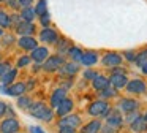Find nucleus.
Instances as JSON below:
<instances>
[{
    "instance_id": "nucleus-1",
    "label": "nucleus",
    "mask_w": 147,
    "mask_h": 133,
    "mask_svg": "<svg viewBox=\"0 0 147 133\" xmlns=\"http://www.w3.org/2000/svg\"><path fill=\"white\" fill-rule=\"evenodd\" d=\"M29 113L32 114L35 119H40V120H45V122H51L52 120V109L48 106L46 103L43 101H36V103H32V106L29 108Z\"/></svg>"
},
{
    "instance_id": "nucleus-2",
    "label": "nucleus",
    "mask_w": 147,
    "mask_h": 133,
    "mask_svg": "<svg viewBox=\"0 0 147 133\" xmlns=\"http://www.w3.org/2000/svg\"><path fill=\"white\" fill-rule=\"evenodd\" d=\"M109 111H111V108H109V105L106 103L105 100L93 101V103L89 106V114H90V116H95V117H100V116H108Z\"/></svg>"
},
{
    "instance_id": "nucleus-3",
    "label": "nucleus",
    "mask_w": 147,
    "mask_h": 133,
    "mask_svg": "<svg viewBox=\"0 0 147 133\" xmlns=\"http://www.w3.org/2000/svg\"><path fill=\"white\" fill-rule=\"evenodd\" d=\"M63 63H65V59L62 56H52V57H48V59L45 60L43 70H45V71H55V70H59Z\"/></svg>"
},
{
    "instance_id": "nucleus-4",
    "label": "nucleus",
    "mask_w": 147,
    "mask_h": 133,
    "mask_svg": "<svg viewBox=\"0 0 147 133\" xmlns=\"http://www.w3.org/2000/svg\"><path fill=\"white\" fill-rule=\"evenodd\" d=\"M18 130H19V122L14 117H8L0 124V132L2 133H18Z\"/></svg>"
},
{
    "instance_id": "nucleus-5",
    "label": "nucleus",
    "mask_w": 147,
    "mask_h": 133,
    "mask_svg": "<svg viewBox=\"0 0 147 133\" xmlns=\"http://www.w3.org/2000/svg\"><path fill=\"white\" fill-rule=\"evenodd\" d=\"M81 125V117L76 114H67L59 120V127H71V128H78Z\"/></svg>"
},
{
    "instance_id": "nucleus-6",
    "label": "nucleus",
    "mask_w": 147,
    "mask_h": 133,
    "mask_svg": "<svg viewBox=\"0 0 147 133\" xmlns=\"http://www.w3.org/2000/svg\"><path fill=\"white\" fill-rule=\"evenodd\" d=\"M48 57H49L48 48H45V46H36L35 49L32 51V56H30V59H32L35 63H43L46 59H48Z\"/></svg>"
},
{
    "instance_id": "nucleus-7",
    "label": "nucleus",
    "mask_w": 147,
    "mask_h": 133,
    "mask_svg": "<svg viewBox=\"0 0 147 133\" xmlns=\"http://www.w3.org/2000/svg\"><path fill=\"white\" fill-rule=\"evenodd\" d=\"M40 40H41L43 43H48V44L57 43V32H55L54 29L45 27L41 32H40Z\"/></svg>"
},
{
    "instance_id": "nucleus-8",
    "label": "nucleus",
    "mask_w": 147,
    "mask_h": 133,
    "mask_svg": "<svg viewBox=\"0 0 147 133\" xmlns=\"http://www.w3.org/2000/svg\"><path fill=\"white\" fill-rule=\"evenodd\" d=\"M125 87L130 94H144L146 92V82L141 81V79H133V81H128Z\"/></svg>"
},
{
    "instance_id": "nucleus-9",
    "label": "nucleus",
    "mask_w": 147,
    "mask_h": 133,
    "mask_svg": "<svg viewBox=\"0 0 147 133\" xmlns=\"http://www.w3.org/2000/svg\"><path fill=\"white\" fill-rule=\"evenodd\" d=\"M26 90H27V87H26L24 82H14V84L8 86L7 90H5V94L10 95V97H21V95H24Z\"/></svg>"
},
{
    "instance_id": "nucleus-10",
    "label": "nucleus",
    "mask_w": 147,
    "mask_h": 133,
    "mask_svg": "<svg viewBox=\"0 0 147 133\" xmlns=\"http://www.w3.org/2000/svg\"><path fill=\"white\" fill-rule=\"evenodd\" d=\"M138 106H139V103H138L136 100H131V98H123V100H120V103H119V111L120 113H131V111H136Z\"/></svg>"
},
{
    "instance_id": "nucleus-11",
    "label": "nucleus",
    "mask_w": 147,
    "mask_h": 133,
    "mask_svg": "<svg viewBox=\"0 0 147 133\" xmlns=\"http://www.w3.org/2000/svg\"><path fill=\"white\" fill-rule=\"evenodd\" d=\"M106 122H108V125L112 127V128H117V127H120L122 122H123V117H122L120 111H119V109H117V111H109Z\"/></svg>"
},
{
    "instance_id": "nucleus-12",
    "label": "nucleus",
    "mask_w": 147,
    "mask_h": 133,
    "mask_svg": "<svg viewBox=\"0 0 147 133\" xmlns=\"http://www.w3.org/2000/svg\"><path fill=\"white\" fill-rule=\"evenodd\" d=\"M16 32L22 37H32V33L35 32V25L33 22H26V21H21L19 24L16 25Z\"/></svg>"
},
{
    "instance_id": "nucleus-13",
    "label": "nucleus",
    "mask_w": 147,
    "mask_h": 133,
    "mask_svg": "<svg viewBox=\"0 0 147 133\" xmlns=\"http://www.w3.org/2000/svg\"><path fill=\"white\" fill-rule=\"evenodd\" d=\"M103 63L106 66H119L122 63V56L117 52H108L103 57Z\"/></svg>"
},
{
    "instance_id": "nucleus-14",
    "label": "nucleus",
    "mask_w": 147,
    "mask_h": 133,
    "mask_svg": "<svg viewBox=\"0 0 147 133\" xmlns=\"http://www.w3.org/2000/svg\"><path fill=\"white\" fill-rule=\"evenodd\" d=\"M67 98V90L65 89H55L54 92H52V95H51V106L52 108H57L59 105L62 103V101Z\"/></svg>"
},
{
    "instance_id": "nucleus-15",
    "label": "nucleus",
    "mask_w": 147,
    "mask_h": 133,
    "mask_svg": "<svg viewBox=\"0 0 147 133\" xmlns=\"http://www.w3.org/2000/svg\"><path fill=\"white\" fill-rule=\"evenodd\" d=\"M128 82L127 76L125 75H111V78H109V86L114 89H122L125 87Z\"/></svg>"
},
{
    "instance_id": "nucleus-16",
    "label": "nucleus",
    "mask_w": 147,
    "mask_h": 133,
    "mask_svg": "<svg viewBox=\"0 0 147 133\" xmlns=\"http://www.w3.org/2000/svg\"><path fill=\"white\" fill-rule=\"evenodd\" d=\"M98 62V54L95 51H87V52H82V57H81V63L86 66H92Z\"/></svg>"
},
{
    "instance_id": "nucleus-17",
    "label": "nucleus",
    "mask_w": 147,
    "mask_h": 133,
    "mask_svg": "<svg viewBox=\"0 0 147 133\" xmlns=\"http://www.w3.org/2000/svg\"><path fill=\"white\" fill-rule=\"evenodd\" d=\"M71 109H73V101H71L70 98H65V100L55 108V113H57L60 117H63V116H67V114H70Z\"/></svg>"
},
{
    "instance_id": "nucleus-18",
    "label": "nucleus",
    "mask_w": 147,
    "mask_h": 133,
    "mask_svg": "<svg viewBox=\"0 0 147 133\" xmlns=\"http://www.w3.org/2000/svg\"><path fill=\"white\" fill-rule=\"evenodd\" d=\"M18 44L26 51H33L38 46V44H36V40L33 37H21L19 41H18Z\"/></svg>"
},
{
    "instance_id": "nucleus-19",
    "label": "nucleus",
    "mask_w": 147,
    "mask_h": 133,
    "mask_svg": "<svg viewBox=\"0 0 147 133\" xmlns=\"http://www.w3.org/2000/svg\"><path fill=\"white\" fill-rule=\"evenodd\" d=\"M59 71H60V75L62 76H73V75H76L78 71H79V66H78V63H63V65L59 68Z\"/></svg>"
},
{
    "instance_id": "nucleus-20",
    "label": "nucleus",
    "mask_w": 147,
    "mask_h": 133,
    "mask_svg": "<svg viewBox=\"0 0 147 133\" xmlns=\"http://www.w3.org/2000/svg\"><path fill=\"white\" fill-rule=\"evenodd\" d=\"M131 130L133 132H136V133H142V132H146L147 130V120L144 119V117H136V119L131 122Z\"/></svg>"
},
{
    "instance_id": "nucleus-21",
    "label": "nucleus",
    "mask_w": 147,
    "mask_h": 133,
    "mask_svg": "<svg viewBox=\"0 0 147 133\" xmlns=\"http://www.w3.org/2000/svg\"><path fill=\"white\" fill-rule=\"evenodd\" d=\"M92 86L96 89V90H103V89L109 87V79H108V78H105V76L96 75L95 78L92 79Z\"/></svg>"
},
{
    "instance_id": "nucleus-22",
    "label": "nucleus",
    "mask_w": 147,
    "mask_h": 133,
    "mask_svg": "<svg viewBox=\"0 0 147 133\" xmlns=\"http://www.w3.org/2000/svg\"><path fill=\"white\" fill-rule=\"evenodd\" d=\"M100 128H101V120H92V122L82 127L81 133H98Z\"/></svg>"
},
{
    "instance_id": "nucleus-23",
    "label": "nucleus",
    "mask_w": 147,
    "mask_h": 133,
    "mask_svg": "<svg viewBox=\"0 0 147 133\" xmlns=\"http://www.w3.org/2000/svg\"><path fill=\"white\" fill-rule=\"evenodd\" d=\"M35 10L32 8V6H24L22 11H21V18H22V21L26 22H33V19H35Z\"/></svg>"
},
{
    "instance_id": "nucleus-24",
    "label": "nucleus",
    "mask_w": 147,
    "mask_h": 133,
    "mask_svg": "<svg viewBox=\"0 0 147 133\" xmlns=\"http://www.w3.org/2000/svg\"><path fill=\"white\" fill-rule=\"evenodd\" d=\"M18 76V70L16 68H11V70H8L7 73H5L3 76H2V86H8V84H11V82L14 81V78Z\"/></svg>"
},
{
    "instance_id": "nucleus-25",
    "label": "nucleus",
    "mask_w": 147,
    "mask_h": 133,
    "mask_svg": "<svg viewBox=\"0 0 147 133\" xmlns=\"http://www.w3.org/2000/svg\"><path fill=\"white\" fill-rule=\"evenodd\" d=\"M32 98L27 97V95H21L19 98H18V106L21 108V109H29L30 106H32Z\"/></svg>"
},
{
    "instance_id": "nucleus-26",
    "label": "nucleus",
    "mask_w": 147,
    "mask_h": 133,
    "mask_svg": "<svg viewBox=\"0 0 147 133\" xmlns=\"http://www.w3.org/2000/svg\"><path fill=\"white\" fill-rule=\"evenodd\" d=\"M68 56L71 57V59L74 60V62H81V57H82V51L79 49V48H68Z\"/></svg>"
},
{
    "instance_id": "nucleus-27",
    "label": "nucleus",
    "mask_w": 147,
    "mask_h": 133,
    "mask_svg": "<svg viewBox=\"0 0 147 133\" xmlns=\"http://www.w3.org/2000/svg\"><path fill=\"white\" fill-rule=\"evenodd\" d=\"M33 10H35L36 16L46 14V13H48V3H46V0H40V2L36 3V8H33Z\"/></svg>"
},
{
    "instance_id": "nucleus-28",
    "label": "nucleus",
    "mask_w": 147,
    "mask_h": 133,
    "mask_svg": "<svg viewBox=\"0 0 147 133\" xmlns=\"http://www.w3.org/2000/svg\"><path fill=\"white\" fill-rule=\"evenodd\" d=\"M115 95H117V89H114V87H106L103 90H100V97L101 98H112Z\"/></svg>"
},
{
    "instance_id": "nucleus-29",
    "label": "nucleus",
    "mask_w": 147,
    "mask_h": 133,
    "mask_svg": "<svg viewBox=\"0 0 147 133\" xmlns=\"http://www.w3.org/2000/svg\"><path fill=\"white\" fill-rule=\"evenodd\" d=\"M11 25V18L5 11L0 10V27H10Z\"/></svg>"
},
{
    "instance_id": "nucleus-30",
    "label": "nucleus",
    "mask_w": 147,
    "mask_h": 133,
    "mask_svg": "<svg viewBox=\"0 0 147 133\" xmlns=\"http://www.w3.org/2000/svg\"><path fill=\"white\" fill-rule=\"evenodd\" d=\"M134 62H136V65H139V66H142L144 63L147 62V49H144V51H141L139 54H138L136 57H134Z\"/></svg>"
},
{
    "instance_id": "nucleus-31",
    "label": "nucleus",
    "mask_w": 147,
    "mask_h": 133,
    "mask_svg": "<svg viewBox=\"0 0 147 133\" xmlns=\"http://www.w3.org/2000/svg\"><path fill=\"white\" fill-rule=\"evenodd\" d=\"M32 62V59H30V56H22L19 60H18V66H26V65H29V63Z\"/></svg>"
},
{
    "instance_id": "nucleus-32",
    "label": "nucleus",
    "mask_w": 147,
    "mask_h": 133,
    "mask_svg": "<svg viewBox=\"0 0 147 133\" xmlns=\"http://www.w3.org/2000/svg\"><path fill=\"white\" fill-rule=\"evenodd\" d=\"M8 70H11L10 63H8V62H0V78H2V76H3Z\"/></svg>"
},
{
    "instance_id": "nucleus-33",
    "label": "nucleus",
    "mask_w": 147,
    "mask_h": 133,
    "mask_svg": "<svg viewBox=\"0 0 147 133\" xmlns=\"http://www.w3.org/2000/svg\"><path fill=\"white\" fill-rule=\"evenodd\" d=\"M40 22H41L45 27H48L49 22H51V19H49V14H48V13H46V14H43V16H40Z\"/></svg>"
},
{
    "instance_id": "nucleus-34",
    "label": "nucleus",
    "mask_w": 147,
    "mask_h": 133,
    "mask_svg": "<svg viewBox=\"0 0 147 133\" xmlns=\"http://www.w3.org/2000/svg\"><path fill=\"white\" fill-rule=\"evenodd\" d=\"M95 76H96V71H93V70H86V71H84V78L86 79H90V81H92Z\"/></svg>"
},
{
    "instance_id": "nucleus-35",
    "label": "nucleus",
    "mask_w": 147,
    "mask_h": 133,
    "mask_svg": "<svg viewBox=\"0 0 147 133\" xmlns=\"http://www.w3.org/2000/svg\"><path fill=\"white\" fill-rule=\"evenodd\" d=\"M136 117H139V114H138L136 111H131V113H128V116H127V120L131 124L134 119H136Z\"/></svg>"
},
{
    "instance_id": "nucleus-36",
    "label": "nucleus",
    "mask_w": 147,
    "mask_h": 133,
    "mask_svg": "<svg viewBox=\"0 0 147 133\" xmlns=\"http://www.w3.org/2000/svg\"><path fill=\"white\" fill-rule=\"evenodd\" d=\"M76 128H71V127H60L59 128V133H74Z\"/></svg>"
},
{
    "instance_id": "nucleus-37",
    "label": "nucleus",
    "mask_w": 147,
    "mask_h": 133,
    "mask_svg": "<svg viewBox=\"0 0 147 133\" xmlns=\"http://www.w3.org/2000/svg\"><path fill=\"white\" fill-rule=\"evenodd\" d=\"M100 132H101V133H115V128L106 125V127H101V128H100Z\"/></svg>"
},
{
    "instance_id": "nucleus-38",
    "label": "nucleus",
    "mask_w": 147,
    "mask_h": 133,
    "mask_svg": "<svg viewBox=\"0 0 147 133\" xmlns=\"http://www.w3.org/2000/svg\"><path fill=\"white\" fill-rule=\"evenodd\" d=\"M7 109H8V106L3 103V101H0V117H3V116H5Z\"/></svg>"
},
{
    "instance_id": "nucleus-39",
    "label": "nucleus",
    "mask_w": 147,
    "mask_h": 133,
    "mask_svg": "<svg viewBox=\"0 0 147 133\" xmlns=\"http://www.w3.org/2000/svg\"><path fill=\"white\" fill-rule=\"evenodd\" d=\"M123 56L127 57L128 60H131V62H133V60H134V57H136V56H134V52H133V51H125V52H123Z\"/></svg>"
},
{
    "instance_id": "nucleus-40",
    "label": "nucleus",
    "mask_w": 147,
    "mask_h": 133,
    "mask_svg": "<svg viewBox=\"0 0 147 133\" xmlns=\"http://www.w3.org/2000/svg\"><path fill=\"white\" fill-rule=\"evenodd\" d=\"M7 3L11 6V8H14V10L19 8V3H18V0H7Z\"/></svg>"
},
{
    "instance_id": "nucleus-41",
    "label": "nucleus",
    "mask_w": 147,
    "mask_h": 133,
    "mask_svg": "<svg viewBox=\"0 0 147 133\" xmlns=\"http://www.w3.org/2000/svg\"><path fill=\"white\" fill-rule=\"evenodd\" d=\"M32 2H33V0H18V3H19L22 8H24V6H30V5H32Z\"/></svg>"
},
{
    "instance_id": "nucleus-42",
    "label": "nucleus",
    "mask_w": 147,
    "mask_h": 133,
    "mask_svg": "<svg viewBox=\"0 0 147 133\" xmlns=\"http://www.w3.org/2000/svg\"><path fill=\"white\" fill-rule=\"evenodd\" d=\"M112 75H125V73H123V68H120V66H114V70H112Z\"/></svg>"
},
{
    "instance_id": "nucleus-43",
    "label": "nucleus",
    "mask_w": 147,
    "mask_h": 133,
    "mask_svg": "<svg viewBox=\"0 0 147 133\" xmlns=\"http://www.w3.org/2000/svg\"><path fill=\"white\" fill-rule=\"evenodd\" d=\"M30 132H32V133H45V130H43V128H40V127H30Z\"/></svg>"
},
{
    "instance_id": "nucleus-44",
    "label": "nucleus",
    "mask_w": 147,
    "mask_h": 133,
    "mask_svg": "<svg viewBox=\"0 0 147 133\" xmlns=\"http://www.w3.org/2000/svg\"><path fill=\"white\" fill-rule=\"evenodd\" d=\"M13 41H14V38L11 37V35H8V37H5V35H3V43L7 44V46H8V43H13Z\"/></svg>"
},
{
    "instance_id": "nucleus-45",
    "label": "nucleus",
    "mask_w": 147,
    "mask_h": 133,
    "mask_svg": "<svg viewBox=\"0 0 147 133\" xmlns=\"http://www.w3.org/2000/svg\"><path fill=\"white\" fill-rule=\"evenodd\" d=\"M57 46L60 48V51L63 52V51L67 49V41H65V40H60V44H57Z\"/></svg>"
},
{
    "instance_id": "nucleus-46",
    "label": "nucleus",
    "mask_w": 147,
    "mask_h": 133,
    "mask_svg": "<svg viewBox=\"0 0 147 133\" xmlns=\"http://www.w3.org/2000/svg\"><path fill=\"white\" fill-rule=\"evenodd\" d=\"M141 68H142V73H144V75H147V62L144 63V65L141 66Z\"/></svg>"
},
{
    "instance_id": "nucleus-47",
    "label": "nucleus",
    "mask_w": 147,
    "mask_h": 133,
    "mask_svg": "<svg viewBox=\"0 0 147 133\" xmlns=\"http://www.w3.org/2000/svg\"><path fill=\"white\" fill-rule=\"evenodd\" d=\"M3 35H5V33H3V29L0 27V37H3Z\"/></svg>"
},
{
    "instance_id": "nucleus-48",
    "label": "nucleus",
    "mask_w": 147,
    "mask_h": 133,
    "mask_svg": "<svg viewBox=\"0 0 147 133\" xmlns=\"http://www.w3.org/2000/svg\"><path fill=\"white\" fill-rule=\"evenodd\" d=\"M144 119H146V120H147V114H146V116H144Z\"/></svg>"
},
{
    "instance_id": "nucleus-49",
    "label": "nucleus",
    "mask_w": 147,
    "mask_h": 133,
    "mask_svg": "<svg viewBox=\"0 0 147 133\" xmlns=\"http://www.w3.org/2000/svg\"><path fill=\"white\" fill-rule=\"evenodd\" d=\"M0 2H2V0H0Z\"/></svg>"
}]
</instances>
